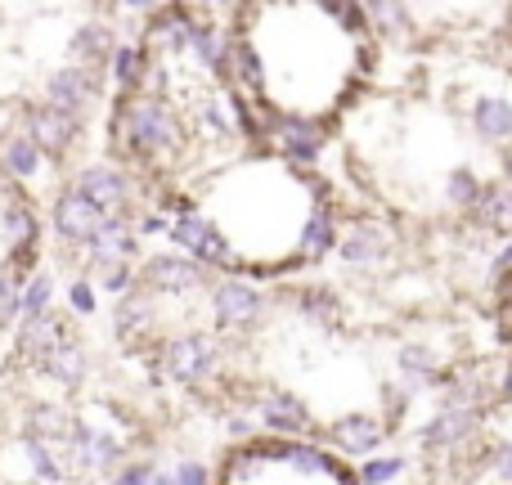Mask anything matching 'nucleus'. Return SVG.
<instances>
[{
	"instance_id": "nucleus-38",
	"label": "nucleus",
	"mask_w": 512,
	"mask_h": 485,
	"mask_svg": "<svg viewBox=\"0 0 512 485\" xmlns=\"http://www.w3.org/2000/svg\"><path fill=\"white\" fill-rule=\"evenodd\" d=\"M477 194H481L477 171L459 167V171H450V176H445V198H450L454 207H472V203H477Z\"/></svg>"
},
{
	"instance_id": "nucleus-1",
	"label": "nucleus",
	"mask_w": 512,
	"mask_h": 485,
	"mask_svg": "<svg viewBox=\"0 0 512 485\" xmlns=\"http://www.w3.org/2000/svg\"><path fill=\"white\" fill-rule=\"evenodd\" d=\"M108 135L122 144L131 158L140 162H158L167 153L180 149L185 140V126L171 113L167 95H149V90H131V95L117 99L113 122H108Z\"/></svg>"
},
{
	"instance_id": "nucleus-5",
	"label": "nucleus",
	"mask_w": 512,
	"mask_h": 485,
	"mask_svg": "<svg viewBox=\"0 0 512 485\" xmlns=\"http://www.w3.org/2000/svg\"><path fill=\"white\" fill-rule=\"evenodd\" d=\"M72 337V324L68 319H59L54 310H36V315H23V324H18V360L32 364V369H41L45 360H50L54 351H59L63 342Z\"/></svg>"
},
{
	"instance_id": "nucleus-8",
	"label": "nucleus",
	"mask_w": 512,
	"mask_h": 485,
	"mask_svg": "<svg viewBox=\"0 0 512 485\" xmlns=\"http://www.w3.org/2000/svg\"><path fill=\"white\" fill-rule=\"evenodd\" d=\"M95 99H99V77L86 63H72V68H59L45 77V104L50 108H63V113L81 117Z\"/></svg>"
},
{
	"instance_id": "nucleus-7",
	"label": "nucleus",
	"mask_w": 512,
	"mask_h": 485,
	"mask_svg": "<svg viewBox=\"0 0 512 485\" xmlns=\"http://www.w3.org/2000/svg\"><path fill=\"white\" fill-rule=\"evenodd\" d=\"M477 432H481V414H477V409L450 405V400H445V405L436 409V414L427 418V427H423V450H436V454L463 450V445H468Z\"/></svg>"
},
{
	"instance_id": "nucleus-43",
	"label": "nucleus",
	"mask_w": 512,
	"mask_h": 485,
	"mask_svg": "<svg viewBox=\"0 0 512 485\" xmlns=\"http://www.w3.org/2000/svg\"><path fill=\"white\" fill-rule=\"evenodd\" d=\"M113 477L122 485H144V481H162V472L153 468V463H131V468H117Z\"/></svg>"
},
{
	"instance_id": "nucleus-11",
	"label": "nucleus",
	"mask_w": 512,
	"mask_h": 485,
	"mask_svg": "<svg viewBox=\"0 0 512 485\" xmlns=\"http://www.w3.org/2000/svg\"><path fill=\"white\" fill-rule=\"evenodd\" d=\"M99 221H104V212H99L95 203L86 198V189H63L59 203H54V230H59V239L68 247H86V239L99 230Z\"/></svg>"
},
{
	"instance_id": "nucleus-31",
	"label": "nucleus",
	"mask_w": 512,
	"mask_h": 485,
	"mask_svg": "<svg viewBox=\"0 0 512 485\" xmlns=\"http://www.w3.org/2000/svg\"><path fill=\"white\" fill-rule=\"evenodd\" d=\"M297 306H301V315L315 319V324H337V319H342V301H337V292L328 288V283H310V288H301Z\"/></svg>"
},
{
	"instance_id": "nucleus-26",
	"label": "nucleus",
	"mask_w": 512,
	"mask_h": 485,
	"mask_svg": "<svg viewBox=\"0 0 512 485\" xmlns=\"http://www.w3.org/2000/svg\"><path fill=\"white\" fill-rule=\"evenodd\" d=\"M333 247H337V216L328 203H319L315 212H310L306 230H301V256H306V261H324Z\"/></svg>"
},
{
	"instance_id": "nucleus-44",
	"label": "nucleus",
	"mask_w": 512,
	"mask_h": 485,
	"mask_svg": "<svg viewBox=\"0 0 512 485\" xmlns=\"http://www.w3.org/2000/svg\"><path fill=\"white\" fill-rule=\"evenodd\" d=\"M135 230H140V239H162V234L171 230V221H167V216H162V212H144Z\"/></svg>"
},
{
	"instance_id": "nucleus-10",
	"label": "nucleus",
	"mask_w": 512,
	"mask_h": 485,
	"mask_svg": "<svg viewBox=\"0 0 512 485\" xmlns=\"http://www.w3.org/2000/svg\"><path fill=\"white\" fill-rule=\"evenodd\" d=\"M27 135L41 144V153L63 158V153L81 140V117L63 113V108H50V104H36V108H27Z\"/></svg>"
},
{
	"instance_id": "nucleus-40",
	"label": "nucleus",
	"mask_w": 512,
	"mask_h": 485,
	"mask_svg": "<svg viewBox=\"0 0 512 485\" xmlns=\"http://www.w3.org/2000/svg\"><path fill=\"white\" fill-rule=\"evenodd\" d=\"M162 481H176V485H203V481H212V472H207V468H198L194 459H185V463H180V468L162 472Z\"/></svg>"
},
{
	"instance_id": "nucleus-14",
	"label": "nucleus",
	"mask_w": 512,
	"mask_h": 485,
	"mask_svg": "<svg viewBox=\"0 0 512 485\" xmlns=\"http://www.w3.org/2000/svg\"><path fill=\"white\" fill-rule=\"evenodd\" d=\"M0 230H5V243H9V261L27 265L32 270L36 261V243H41V221H36V212L27 203H5V212H0Z\"/></svg>"
},
{
	"instance_id": "nucleus-24",
	"label": "nucleus",
	"mask_w": 512,
	"mask_h": 485,
	"mask_svg": "<svg viewBox=\"0 0 512 485\" xmlns=\"http://www.w3.org/2000/svg\"><path fill=\"white\" fill-rule=\"evenodd\" d=\"M113 45H117V36H113L108 23H81L77 32H72L68 50H72V59L86 63V68H104L108 54H113Z\"/></svg>"
},
{
	"instance_id": "nucleus-20",
	"label": "nucleus",
	"mask_w": 512,
	"mask_h": 485,
	"mask_svg": "<svg viewBox=\"0 0 512 485\" xmlns=\"http://www.w3.org/2000/svg\"><path fill=\"white\" fill-rule=\"evenodd\" d=\"M149 319H153V292L135 283V288H126L113 306V337L117 342H135V337L149 328Z\"/></svg>"
},
{
	"instance_id": "nucleus-35",
	"label": "nucleus",
	"mask_w": 512,
	"mask_h": 485,
	"mask_svg": "<svg viewBox=\"0 0 512 485\" xmlns=\"http://www.w3.org/2000/svg\"><path fill=\"white\" fill-rule=\"evenodd\" d=\"M95 265V288H104L108 297H122L126 288H135V270L126 256H108V261H90Z\"/></svg>"
},
{
	"instance_id": "nucleus-19",
	"label": "nucleus",
	"mask_w": 512,
	"mask_h": 485,
	"mask_svg": "<svg viewBox=\"0 0 512 485\" xmlns=\"http://www.w3.org/2000/svg\"><path fill=\"white\" fill-rule=\"evenodd\" d=\"M382 436H387V427H382L378 418H364V414L337 418V423L328 427V441H333L342 454H351V459H364V454H373L382 445Z\"/></svg>"
},
{
	"instance_id": "nucleus-50",
	"label": "nucleus",
	"mask_w": 512,
	"mask_h": 485,
	"mask_svg": "<svg viewBox=\"0 0 512 485\" xmlns=\"http://www.w3.org/2000/svg\"><path fill=\"white\" fill-rule=\"evenodd\" d=\"M207 5H216V0H207Z\"/></svg>"
},
{
	"instance_id": "nucleus-17",
	"label": "nucleus",
	"mask_w": 512,
	"mask_h": 485,
	"mask_svg": "<svg viewBox=\"0 0 512 485\" xmlns=\"http://www.w3.org/2000/svg\"><path fill=\"white\" fill-rule=\"evenodd\" d=\"M468 212H472V221H477L486 234H499V239H508V234H512V180L481 185L477 203H472Z\"/></svg>"
},
{
	"instance_id": "nucleus-45",
	"label": "nucleus",
	"mask_w": 512,
	"mask_h": 485,
	"mask_svg": "<svg viewBox=\"0 0 512 485\" xmlns=\"http://www.w3.org/2000/svg\"><path fill=\"white\" fill-rule=\"evenodd\" d=\"M495 274H508V279H512V243L499 247V256H495Z\"/></svg>"
},
{
	"instance_id": "nucleus-28",
	"label": "nucleus",
	"mask_w": 512,
	"mask_h": 485,
	"mask_svg": "<svg viewBox=\"0 0 512 485\" xmlns=\"http://www.w3.org/2000/svg\"><path fill=\"white\" fill-rule=\"evenodd\" d=\"M364 14H369V23L378 27L382 36H391V41L414 32V14H409L405 0H364Z\"/></svg>"
},
{
	"instance_id": "nucleus-18",
	"label": "nucleus",
	"mask_w": 512,
	"mask_h": 485,
	"mask_svg": "<svg viewBox=\"0 0 512 485\" xmlns=\"http://www.w3.org/2000/svg\"><path fill=\"white\" fill-rule=\"evenodd\" d=\"M86 252H90V261H108V256H126L131 261L140 252V230L126 216H104L99 230L86 239Z\"/></svg>"
},
{
	"instance_id": "nucleus-13",
	"label": "nucleus",
	"mask_w": 512,
	"mask_h": 485,
	"mask_svg": "<svg viewBox=\"0 0 512 485\" xmlns=\"http://www.w3.org/2000/svg\"><path fill=\"white\" fill-rule=\"evenodd\" d=\"M77 189H86V198L104 216H126V207H131V180L117 167H86L77 176Z\"/></svg>"
},
{
	"instance_id": "nucleus-27",
	"label": "nucleus",
	"mask_w": 512,
	"mask_h": 485,
	"mask_svg": "<svg viewBox=\"0 0 512 485\" xmlns=\"http://www.w3.org/2000/svg\"><path fill=\"white\" fill-rule=\"evenodd\" d=\"M41 144L32 140V135H9L5 144H0V167L9 171L14 180H32L41 176Z\"/></svg>"
},
{
	"instance_id": "nucleus-29",
	"label": "nucleus",
	"mask_w": 512,
	"mask_h": 485,
	"mask_svg": "<svg viewBox=\"0 0 512 485\" xmlns=\"http://www.w3.org/2000/svg\"><path fill=\"white\" fill-rule=\"evenodd\" d=\"M396 369L405 373L409 382H418V387L441 382V360H436V351H427V346H400V351H396Z\"/></svg>"
},
{
	"instance_id": "nucleus-42",
	"label": "nucleus",
	"mask_w": 512,
	"mask_h": 485,
	"mask_svg": "<svg viewBox=\"0 0 512 485\" xmlns=\"http://www.w3.org/2000/svg\"><path fill=\"white\" fill-rule=\"evenodd\" d=\"M68 301H72V310H81V315H95V283L90 279H77L68 288Z\"/></svg>"
},
{
	"instance_id": "nucleus-39",
	"label": "nucleus",
	"mask_w": 512,
	"mask_h": 485,
	"mask_svg": "<svg viewBox=\"0 0 512 485\" xmlns=\"http://www.w3.org/2000/svg\"><path fill=\"white\" fill-rule=\"evenodd\" d=\"M18 292H23V283H18V274L0 270V328H5L9 319L18 315Z\"/></svg>"
},
{
	"instance_id": "nucleus-3",
	"label": "nucleus",
	"mask_w": 512,
	"mask_h": 485,
	"mask_svg": "<svg viewBox=\"0 0 512 485\" xmlns=\"http://www.w3.org/2000/svg\"><path fill=\"white\" fill-rule=\"evenodd\" d=\"M221 369V346L207 333H180L162 342V378L176 387H203Z\"/></svg>"
},
{
	"instance_id": "nucleus-12",
	"label": "nucleus",
	"mask_w": 512,
	"mask_h": 485,
	"mask_svg": "<svg viewBox=\"0 0 512 485\" xmlns=\"http://www.w3.org/2000/svg\"><path fill=\"white\" fill-rule=\"evenodd\" d=\"M337 256H342L346 265H355V270H373V265H382L391 256V234L382 230L378 221H355L351 230L337 239Z\"/></svg>"
},
{
	"instance_id": "nucleus-23",
	"label": "nucleus",
	"mask_w": 512,
	"mask_h": 485,
	"mask_svg": "<svg viewBox=\"0 0 512 485\" xmlns=\"http://www.w3.org/2000/svg\"><path fill=\"white\" fill-rule=\"evenodd\" d=\"M194 126L207 135V140H234V135H239V113H234L230 99L203 95L194 104Z\"/></svg>"
},
{
	"instance_id": "nucleus-25",
	"label": "nucleus",
	"mask_w": 512,
	"mask_h": 485,
	"mask_svg": "<svg viewBox=\"0 0 512 485\" xmlns=\"http://www.w3.org/2000/svg\"><path fill=\"white\" fill-rule=\"evenodd\" d=\"M41 373H45V378H54L59 387H81V382H86V373H90V355L77 346V337H68V342H63L59 351L41 364Z\"/></svg>"
},
{
	"instance_id": "nucleus-47",
	"label": "nucleus",
	"mask_w": 512,
	"mask_h": 485,
	"mask_svg": "<svg viewBox=\"0 0 512 485\" xmlns=\"http://www.w3.org/2000/svg\"><path fill=\"white\" fill-rule=\"evenodd\" d=\"M117 5H126V9H153V0H117Z\"/></svg>"
},
{
	"instance_id": "nucleus-37",
	"label": "nucleus",
	"mask_w": 512,
	"mask_h": 485,
	"mask_svg": "<svg viewBox=\"0 0 512 485\" xmlns=\"http://www.w3.org/2000/svg\"><path fill=\"white\" fill-rule=\"evenodd\" d=\"M50 301H54V279L50 274H32V279L23 283V292H18V310H23V315L50 310Z\"/></svg>"
},
{
	"instance_id": "nucleus-4",
	"label": "nucleus",
	"mask_w": 512,
	"mask_h": 485,
	"mask_svg": "<svg viewBox=\"0 0 512 485\" xmlns=\"http://www.w3.org/2000/svg\"><path fill=\"white\" fill-rule=\"evenodd\" d=\"M135 283L149 288L153 297H185V292H198L207 288V265L189 252H162V256H149V261L135 270Z\"/></svg>"
},
{
	"instance_id": "nucleus-21",
	"label": "nucleus",
	"mask_w": 512,
	"mask_h": 485,
	"mask_svg": "<svg viewBox=\"0 0 512 485\" xmlns=\"http://www.w3.org/2000/svg\"><path fill=\"white\" fill-rule=\"evenodd\" d=\"M153 63V50L149 45H113V54H108V72H113V86L122 90V95H131V90L144 86V72H149Z\"/></svg>"
},
{
	"instance_id": "nucleus-16",
	"label": "nucleus",
	"mask_w": 512,
	"mask_h": 485,
	"mask_svg": "<svg viewBox=\"0 0 512 485\" xmlns=\"http://www.w3.org/2000/svg\"><path fill=\"white\" fill-rule=\"evenodd\" d=\"M256 418H261L270 432H283V436L310 432V409L301 405L292 391H265V396L256 400Z\"/></svg>"
},
{
	"instance_id": "nucleus-6",
	"label": "nucleus",
	"mask_w": 512,
	"mask_h": 485,
	"mask_svg": "<svg viewBox=\"0 0 512 485\" xmlns=\"http://www.w3.org/2000/svg\"><path fill=\"white\" fill-rule=\"evenodd\" d=\"M212 315L216 328L225 333H243V328H256L265 315V297L252 288V283H216L212 288Z\"/></svg>"
},
{
	"instance_id": "nucleus-15",
	"label": "nucleus",
	"mask_w": 512,
	"mask_h": 485,
	"mask_svg": "<svg viewBox=\"0 0 512 485\" xmlns=\"http://www.w3.org/2000/svg\"><path fill=\"white\" fill-rule=\"evenodd\" d=\"M270 140L292 162H315L324 153V131H319V122H306V117H274Z\"/></svg>"
},
{
	"instance_id": "nucleus-33",
	"label": "nucleus",
	"mask_w": 512,
	"mask_h": 485,
	"mask_svg": "<svg viewBox=\"0 0 512 485\" xmlns=\"http://www.w3.org/2000/svg\"><path fill=\"white\" fill-rule=\"evenodd\" d=\"M68 427H72V414H68V409H63V405H32V414H27L23 432L45 436V441L63 445V436H68Z\"/></svg>"
},
{
	"instance_id": "nucleus-30",
	"label": "nucleus",
	"mask_w": 512,
	"mask_h": 485,
	"mask_svg": "<svg viewBox=\"0 0 512 485\" xmlns=\"http://www.w3.org/2000/svg\"><path fill=\"white\" fill-rule=\"evenodd\" d=\"M23 454H27V463H32V477H41V481H68V468H63V459L54 454V441L23 432Z\"/></svg>"
},
{
	"instance_id": "nucleus-36",
	"label": "nucleus",
	"mask_w": 512,
	"mask_h": 485,
	"mask_svg": "<svg viewBox=\"0 0 512 485\" xmlns=\"http://www.w3.org/2000/svg\"><path fill=\"white\" fill-rule=\"evenodd\" d=\"M405 477V459L400 454H378V459H364L355 481H369V485H387V481H400Z\"/></svg>"
},
{
	"instance_id": "nucleus-48",
	"label": "nucleus",
	"mask_w": 512,
	"mask_h": 485,
	"mask_svg": "<svg viewBox=\"0 0 512 485\" xmlns=\"http://www.w3.org/2000/svg\"><path fill=\"white\" fill-rule=\"evenodd\" d=\"M504 176L512 180V144H508V149H504Z\"/></svg>"
},
{
	"instance_id": "nucleus-2",
	"label": "nucleus",
	"mask_w": 512,
	"mask_h": 485,
	"mask_svg": "<svg viewBox=\"0 0 512 485\" xmlns=\"http://www.w3.org/2000/svg\"><path fill=\"white\" fill-rule=\"evenodd\" d=\"M167 239L176 247H185L189 256H198L203 265H221V270H243V256L230 252V243H225V234L216 230V221L207 212H198V207H176V216H171V230Z\"/></svg>"
},
{
	"instance_id": "nucleus-34",
	"label": "nucleus",
	"mask_w": 512,
	"mask_h": 485,
	"mask_svg": "<svg viewBox=\"0 0 512 485\" xmlns=\"http://www.w3.org/2000/svg\"><path fill=\"white\" fill-rule=\"evenodd\" d=\"M225 45H230V41L221 36V27H216V23H198L189 50L198 54V63H203L207 72H225Z\"/></svg>"
},
{
	"instance_id": "nucleus-49",
	"label": "nucleus",
	"mask_w": 512,
	"mask_h": 485,
	"mask_svg": "<svg viewBox=\"0 0 512 485\" xmlns=\"http://www.w3.org/2000/svg\"><path fill=\"white\" fill-rule=\"evenodd\" d=\"M508 27H512V14H508Z\"/></svg>"
},
{
	"instance_id": "nucleus-41",
	"label": "nucleus",
	"mask_w": 512,
	"mask_h": 485,
	"mask_svg": "<svg viewBox=\"0 0 512 485\" xmlns=\"http://www.w3.org/2000/svg\"><path fill=\"white\" fill-rule=\"evenodd\" d=\"M486 463H490V477H499V481H512V441H499L495 450L486 454Z\"/></svg>"
},
{
	"instance_id": "nucleus-32",
	"label": "nucleus",
	"mask_w": 512,
	"mask_h": 485,
	"mask_svg": "<svg viewBox=\"0 0 512 485\" xmlns=\"http://www.w3.org/2000/svg\"><path fill=\"white\" fill-rule=\"evenodd\" d=\"M225 72H230L243 90H261L265 86V72H261V63H256V54H252L248 41H230V45H225Z\"/></svg>"
},
{
	"instance_id": "nucleus-46",
	"label": "nucleus",
	"mask_w": 512,
	"mask_h": 485,
	"mask_svg": "<svg viewBox=\"0 0 512 485\" xmlns=\"http://www.w3.org/2000/svg\"><path fill=\"white\" fill-rule=\"evenodd\" d=\"M495 396H499V400H508V405H512V364H508V369H504V378H499Z\"/></svg>"
},
{
	"instance_id": "nucleus-22",
	"label": "nucleus",
	"mask_w": 512,
	"mask_h": 485,
	"mask_svg": "<svg viewBox=\"0 0 512 485\" xmlns=\"http://www.w3.org/2000/svg\"><path fill=\"white\" fill-rule=\"evenodd\" d=\"M472 131L486 144H508L512 140V104L499 95H486L472 104Z\"/></svg>"
},
{
	"instance_id": "nucleus-9",
	"label": "nucleus",
	"mask_w": 512,
	"mask_h": 485,
	"mask_svg": "<svg viewBox=\"0 0 512 485\" xmlns=\"http://www.w3.org/2000/svg\"><path fill=\"white\" fill-rule=\"evenodd\" d=\"M194 27H198V18L189 14L180 0H176V5L149 9V23H144V45L176 59V54L189 50V41H194Z\"/></svg>"
}]
</instances>
